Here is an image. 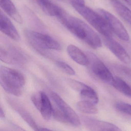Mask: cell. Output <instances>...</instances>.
<instances>
[{
	"instance_id": "3",
	"label": "cell",
	"mask_w": 131,
	"mask_h": 131,
	"mask_svg": "<svg viewBox=\"0 0 131 131\" xmlns=\"http://www.w3.org/2000/svg\"><path fill=\"white\" fill-rule=\"evenodd\" d=\"M25 83V78L19 72L6 67H1L0 83L7 93L20 96L22 94L21 88Z\"/></svg>"
},
{
	"instance_id": "27",
	"label": "cell",
	"mask_w": 131,
	"mask_h": 131,
	"mask_svg": "<svg viewBox=\"0 0 131 131\" xmlns=\"http://www.w3.org/2000/svg\"><path fill=\"white\" fill-rule=\"evenodd\" d=\"M71 5L73 4H85L84 0H67Z\"/></svg>"
},
{
	"instance_id": "13",
	"label": "cell",
	"mask_w": 131,
	"mask_h": 131,
	"mask_svg": "<svg viewBox=\"0 0 131 131\" xmlns=\"http://www.w3.org/2000/svg\"><path fill=\"white\" fill-rule=\"evenodd\" d=\"M1 7L9 16L20 24L23 23L21 15L11 0H0Z\"/></svg>"
},
{
	"instance_id": "22",
	"label": "cell",
	"mask_w": 131,
	"mask_h": 131,
	"mask_svg": "<svg viewBox=\"0 0 131 131\" xmlns=\"http://www.w3.org/2000/svg\"><path fill=\"white\" fill-rule=\"evenodd\" d=\"M52 115L55 119L58 122L62 123H70L66 115L59 107H53Z\"/></svg>"
},
{
	"instance_id": "18",
	"label": "cell",
	"mask_w": 131,
	"mask_h": 131,
	"mask_svg": "<svg viewBox=\"0 0 131 131\" xmlns=\"http://www.w3.org/2000/svg\"><path fill=\"white\" fill-rule=\"evenodd\" d=\"M112 86L125 95L131 97V87L122 78L118 77H114Z\"/></svg>"
},
{
	"instance_id": "17",
	"label": "cell",
	"mask_w": 131,
	"mask_h": 131,
	"mask_svg": "<svg viewBox=\"0 0 131 131\" xmlns=\"http://www.w3.org/2000/svg\"><path fill=\"white\" fill-rule=\"evenodd\" d=\"M11 104L13 105V107L16 111L32 128L35 131H39V128L36 122L31 115L24 108L17 104L15 102H13Z\"/></svg>"
},
{
	"instance_id": "8",
	"label": "cell",
	"mask_w": 131,
	"mask_h": 131,
	"mask_svg": "<svg viewBox=\"0 0 131 131\" xmlns=\"http://www.w3.org/2000/svg\"><path fill=\"white\" fill-rule=\"evenodd\" d=\"M51 96L57 106L62 111L69 120L70 124L74 126H79L81 123L80 118L75 112L55 92L51 93Z\"/></svg>"
},
{
	"instance_id": "15",
	"label": "cell",
	"mask_w": 131,
	"mask_h": 131,
	"mask_svg": "<svg viewBox=\"0 0 131 131\" xmlns=\"http://www.w3.org/2000/svg\"><path fill=\"white\" fill-rule=\"evenodd\" d=\"M112 5L118 14L131 26V10L118 0H111Z\"/></svg>"
},
{
	"instance_id": "25",
	"label": "cell",
	"mask_w": 131,
	"mask_h": 131,
	"mask_svg": "<svg viewBox=\"0 0 131 131\" xmlns=\"http://www.w3.org/2000/svg\"><path fill=\"white\" fill-rule=\"evenodd\" d=\"M31 100L35 106L38 110H39L42 102L41 92L33 95L31 97Z\"/></svg>"
},
{
	"instance_id": "28",
	"label": "cell",
	"mask_w": 131,
	"mask_h": 131,
	"mask_svg": "<svg viewBox=\"0 0 131 131\" xmlns=\"http://www.w3.org/2000/svg\"><path fill=\"white\" fill-rule=\"evenodd\" d=\"M5 116V114L4 111L2 108V107H1V108H0V117H1V118H4Z\"/></svg>"
},
{
	"instance_id": "20",
	"label": "cell",
	"mask_w": 131,
	"mask_h": 131,
	"mask_svg": "<svg viewBox=\"0 0 131 131\" xmlns=\"http://www.w3.org/2000/svg\"><path fill=\"white\" fill-rule=\"evenodd\" d=\"M80 93L81 98L83 100L94 104H97L99 102V97L97 93L91 87H89Z\"/></svg>"
},
{
	"instance_id": "10",
	"label": "cell",
	"mask_w": 131,
	"mask_h": 131,
	"mask_svg": "<svg viewBox=\"0 0 131 131\" xmlns=\"http://www.w3.org/2000/svg\"><path fill=\"white\" fill-rule=\"evenodd\" d=\"M82 120L86 126L92 131H120L114 124L108 122L97 120L87 116H82Z\"/></svg>"
},
{
	"instance_id": "9",
	"label": "cell",
	"mask_w": 131,
	"mask_h": 131,
	"mask_svg": "<svg viewBox=\"0 0 131 131\" xmlns=\"http://www.w3.org/2000/svg\"><path fill=\"white\" fill-rule=\"evenodd\" d=\"M104 42L109 49L123 62L126 64H129L131 62L130 56L126 50L112 37H105Z\"/></svg>"
},
{
	"instance_id": "5",
	"label": "cell",
	"mask_w": 131,
	"mask_h": 131,
	"mask_svg": "<svg viewBox=\"0 0 131 131\" xmlns=\"http://www.w3.org/2000/svg\"><path fill=\"white\" fill-rule=\"evenodd\" d=\"M98 11L104 17L113 33L123 41L127 42L129 40V36L127 30L116 17L103 9H99Z\"/></svg>"
},
{
	"instance_id": "30",
	"label": "cell",
	"mask_w": 131,
	"mask_h": 131,
	"mask_svg": "<svg viewBox=\"0 0 131 131\" xmlns=\"http://www.w3.org/2000/svg\"><path fill=\"white\" fill-rule=\"evenodd\" d=\"M129 5L131 6V0H123Z\"/></svg>"
},
{
	"instance_id": "23",
	"label": "cell",
	"mask_w": 131,
	"mask_h": 131,
	"mask_svg": "<svg viewBox=\"0 0 131 131\" xmlns=\"http://www.w3.org/2000/svg\"><path fill=\"white\" fill-rule=\"evenodd\" d=\"M116 109L125 114L131 115V105L124 102H118L116 104Z\"/></svg>"
},
{
	"instance_id": "19",
	"label": "cell",
	"mask_w": 131,
	"mask_h": 131,
	"mask_svg": "<svg viewBox=\"0 0 131 131\" xmlns=\"http://www.w3.org/2000/svg\"><path fill=\"white\" fill-rule=\"evenodd\" d=\"M95 105L83 100L78 102L77 103L76 107L78 110L81 112L86 114H95L98 113V110Z\"/></svg>"
},
{
	"instance_id": "6",
	"label": "cell",
	"mask_w": 131,
	"mask_h": 131,
	"mask_svg": "<svg viewBox=\"0 0 131 131\" xmlns=\"http://www.w3.org/2000/svg\"><path fill=\"white\" fill-rule=\"evenodd\" d=\"M89 58L92 59V69L93 73L105 82L112 85L114 77L109 70L95 55L90 52L87 53Z\"/></svg>"
},
{
	"instance_id": "2",
	"label": "cell",
	"mask_w": 131,
	"mask_h": 131,
	"mask_svg": "<svg viewBox=\"0 0 131 131\" xmlns=\"http://www.w3.org/2000/svg\"><path fill=\"white\" fill-rule=\"evenodd\" d=\"M24 34L32 47L46 56L49 55V50H60L62 47L57 40L46 34L29 29L24 30Z\"/></svg>"
},
{
	"instance_id": "14",
	"label": "cell",
	"mask_w": 131,
	"mask_h": 131,
	"mask_svg": "<svg viewBox=\"0 0 131 131\" xmlns=\"http://www.w3.org/2000/svg\"><path fill=\"white\" fill-rule=\"evenodd\" d=\"M67 52L70 57L76 62L83 66H86L89 63L88 56L76 46L72 44L67 47Z\"/></svg>"
},
{
	"instance_id": "7",
	"label": "cell",
	"mask_w": 131,
	"mask_h": 131,
	"mask_svg": "<svg viewBox=\"0 0 131 131\" xmlns=\"http://www.w3.org/2000/svg\"><path fill=\"white\" fill-rule=\"evenodd\" d=\"M1 60L9 64L22 65L26 61L23 53L13 46H9L7 49L1 48Z\"/></svg>"
},
{
	"instance_id": "24",
	"label": "cell",
	"mask_w": 131,
	"mask_h": 131,
	"mask_svg": "<svg viewBox=\"0 0 131 131\" xmlns=\"http://www.w3.org/2000/svg\"><path fill=\"white\" fill-rule=\"evenodd\" d=\"M56 65L63 72L68 75H73L75 73V70L68 64L62 61H58Z\"/></svg>"
},
{
	"instance_id": "12",
	"label": "cell",
	"mask_w": 131,
	"mask_h": 131,
	"mask_svg": "<svg viewBox=\"0 0 131 131\" xmlns=\"http://www.w3.org/2000/svg\"><path fill=\"white\" fill-rule=\"evenodd\" d=\"M41 9L48 16L58 18L63 9L51 0H36Z\"/></svg>"
},
{
	"instance_id": "11",
	"label": "cell",
	"mask_w": 131,
	"mask_h": 131,
	"mask_svg": "<svg viewBox=\"0 0 131 131\" xmlns=\"http://www.w3.org/2000/svg\"><path fill=\"white\" fill-rule=\"evenodd\" d=\"M0 29L3 33L16 41L20 40V36L16 28L11 20L2 12L1 11Z\"/></svg>"
},
{
	"instance_id": "1",
	"label": "cell",
	"mask_w": 131,
	"mask_h": 131,
	"mask_svg": "<svg viewBox=\"0 0 131 131\" xmlns=\"http://www.w3.org/2000/svg\"><path fill=\"white\" fill-rule=\"evenodd\" d=\"M57 19L72 34L94 49L102 46V40L96 32L80 19L70 16L63 10Z\"/></svg>"
},
{
	"instance_id": "16",
	"label": "cell",
	"mask_w": 131,
	"mask_h": 131,
	"mask_svg": "<svg viewBox=\"0 0 131 131\" xmlns=\"http://www.w3.org/2000/svg\"><path fill=\"white\" fill-rule=\"evenodd\" d=\"M42 102L39 111L45 120L49 121L52 115L53 107L46 94L41 92Z\"/></svg>"
},
{
	"instance_id": "4",
	"label": "cell",
	"mask_w": 131,
	"mask_h": 131,
	"mask_svg": "<svg viewBox=\"0 0 131 131\" xmlns=\"http://www.w3.org/2000/svg\"><path fill=\"white\" fill-rule=\"evenodd\" d=\"M72 6L78 13L104 37H112V32L104 17L99 13L95 12L85 4H73Z\"/></svg>"
},
{
	"instance_id": "26",
	"label": "cell",
	"mask_w": 131,
	"mask_h": 131,
	"mask_svg": "<svg viewBox=\"0 0 131 131\" xmlns=\"http://www.w3.org/2000/svg\"><path fill=\"white\" fill-rule=\"evenodd\" d=\"M120 69L124 73H125L127 75L131 78V70L125 66L120 67Z\"/></svg>"
},
{
	"instance_id": "21",
	"label": "cell",
	"mask_w": 131,
	"mask_h": 131,
	"mask_svg": "<svg viewBox=\"0 0 131 131\" xmlns=\"http://www.w3.org/2000/svg\"><path fill=\"white\" fill-rule=\"evenodd\" d=\"M66 82L71 88L80 92L90 87L83 83L72 79H67Z\"/></svg>"
},
{
	"instance_id": "29",
	"label": "cell",
	"mask_w": 131,
	"mask_h": 131,
	"mask_svg": "<svg viewBox=\"0 0 131 131\" xmlns=\"http://www.w3.org/2000/svg\"><path fill=\"white\" fill-rule=\"evenodd\" d=\"M39 130H41V131H49V130H50V129L46 128H39Z\"/></svg>"
}]
</instances>
